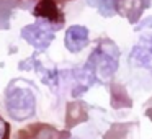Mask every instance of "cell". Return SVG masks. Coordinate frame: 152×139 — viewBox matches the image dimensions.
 Returning a JSON list of instances; mask_svg holds the SVG:
<instances>
[{"label": "cell", "mask_w": 152, "mask_h": 139, "mask_svg": "<svg viewBox=\"0 0 152 139\" xmlns=\"http://www.w3.org/2000/svg\"><path fill=\"white\" fill-rule=\"evenodd\" d=\"M5 106L8 115L17 121L31 118L36 111V97L30 82L12 80L5 90Z\"/></svg>", "instance_id": "obj_1"}, {"label": "cell", "mask_w": 152, "mask_h": 139, "mask_svg": "<svg viewBox=\"0 0 152 139\" xmlns=\"http://www.w3.org/2000/svg\"><path fill=\"white\" fill-rule=\"evenodd\" d=\"M119 61V49L115 43L111 41H102L95 51L92 53L90 59L85 62L87 67L95 72L96 79H110L118 69Z\"/></svg>", "instance_id": "obj_2"}, {"label": "cell", "mask_w": 152, "mask_h": 139, "mask_svg": "<svg viewBox=\"0 0 152 139\" xmlns=\"http://www.w3.org/2000/svg\"><path fill=\"white\" fill-rule=\"evenodd\" d=\"M56 28H57V25L39 18L38 21H34L31 25H26L21 30V38L25 41H28L34 49L44 51L53 43L54 34H56Z\"/></svg>", "instance_id": "obj_3"}, {"label": "cell", "mask_w": 152, "mask_h": 139, "mask_svg": "<svg viewBox=\"0 0 152 139\" xmlns=\"http://www.w3.org/2000/svg\"><path fill=\"white\" fill-rule=\"evenodd\" d=\"M66 48L70 53H80L88 44V30L80 25H74L66 31Z\"/></svg>", "instance_id": "obj_4"}, {"label": "cell", "mask_w": 152, "mask_h": 139, "mask_svg": "<svg viewBox=\"0 0 152 139\" xmlns=\"http://www.w3.org/2000/svg\"><path fill=\"white\" fill-rule=\"evenodd\" d=\"M151 5V0H116L118 12L128 17L131 23L139 20L142 10Z\"/></svg>", "instance_id": "obj_5"}, {"label": "cell", "mask_w": 152, "mask_h": 139, "mask_svg": "<svg viewBox=\"0 0 152 139\" xmlns=\"http://www.w3.org/2000/svg\"><path fill=\"white\" fill-rule=\"evenodd\" d=\"M87 118H88V111H87V105L83 102H72L67 105V115H66V126L67 128L80 124Z\"/></svg>", "instance_id": "obj_6"}, {"label": "cell", "mask_w": 152, "mask_h": 139, "mask_svg": "<svg viewBox=\"0 0 152 139\" xmlns=\"http://www.w3.org/2000/svg\"><path fill=\"white\" fill-rule=\"evenodd\" d=\"M20 69H36L38 72H39L41 79H43V82L46 83V85L56 87V83H57V72H56V70L44 69V67L41 66V62L34 56L30 57V59H26L25 62H20Z\"/></svg>", "instance_id": "obj_7"}, {"label": "cell", "mask_w": 152, "mask_h": 139, "mask_svg": "<svg viewBox=\"0 0 152 139\" xmlns=\"http://www.w3.org/2000/svg\"><path fill=\"white\" fill-rule=\"evenodd\" d=\"M129 61L136 67H149V69H152V48L144 46V44L136 46L131 53Z\"/></svg>", "instance_id": "obj_8"}, {"label": "cell", "mask_w": 152, "mask_h": 139, "mask_svg": "<svg viewBox=\"0 0 152 139\" xmlns=\"http://www.w3.org/2000/svg\"><path fill=\"white\" fill-rule=\"evenodd\" d=\"M131 105H132V102L124 87L119 85V83H113L111 85V106L113 108H124V106L129 108Z\"/></svg>", "instance_id": "obj_9"}, {"label": "cell", "mask_w": 152, "mask_h": 139, "mask_svg": "<svg viewBox=\"0 0 152 139\" xmlns=\"http://www.w3.org/2000/svg\"><path fill=\"white\" fill-rule=\"evenodd\" d=\"M33 129H34V132L31 136V139H66L69 136V132L57 131L53 126H46V124L33 126Z\"/></svg>", "instance_id": "obj_10"}, {"label": "cell", "mask_w": 152, "mask_h": 139, "mask_svg": "<svg viewBox=\"0 0 152 139\" xmlns=\"http://www.w3.org/2000/svg\"><path fill=\"white\" fill-rule=\"evenodd\" d=\"M17 7V0H0V30L10 26L12 10Z\"/></svg>", "instance_id": "obj_11"}, {"label": "cell", "mask_w": 152, "mask_h": 139, "mask_svg": "<svg viewBox=\"0 0 152 139\" xmlns=\"http://www.w3.org/2000/svg\"><path fill=\"white\" fill-rule=\"evenodd\" d=\"M137 33L141 36V40L144 41V46H152V17L144 20L137 26Z\"/></svg>", "instance_id": "obj_12"}, {"label": "cell", "mask_w": 152, "mask_h": 139, "mask_svg": "<svg viewBox=\"0 0 152 139\" xmlns=\"http://www.w3.org/2000/svg\"><path fill=\"white\" fill-rule=\"evenodd\" d=\"M98 10L105 18L113 17L115 13H118L116 0H98Z\"/></svg>", "instance_id": "obj_13"}, {"label": "cell", "mask_w": 152, "mask_h": 139, "mask_svg": "<svg viewBox=\"0 0 152 139\" xmlns=\"http://www.w3.org/2000/svg\"><path fill=\"white\" fill-rule=\"evenodd\" d=\"M0 139H10V124L0 116Z\"/></svg>", "instance_id": "obj_14"}]
</instances>
